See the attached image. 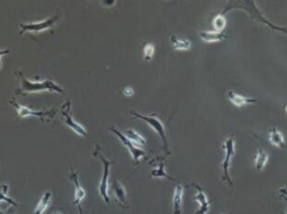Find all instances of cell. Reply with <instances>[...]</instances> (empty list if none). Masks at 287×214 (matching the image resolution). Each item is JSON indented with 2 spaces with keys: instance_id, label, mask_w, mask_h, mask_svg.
Here are the masks:
<instances>
[{
  "instance_id": "29",
  "label": "cell",
  "mask_w": 287,
  "mask_h": 214,
  "mask_svg": "<svg viewBox=\"0 0 287 214\" xmlns=\"http://www.w3.org/2000/svg\"><path fill=\"white\" fill-rule=\"evenodd\" d=\"M286 214H287V212H286Z\"/></svg>"
},
{
  "instance_id": "8",
  "label": "cell",
  "mask_w": 287,
  "mask_h": 214,
  "mask_svg": "<svg viewBox=\"0 0 287 214\" xmlns=\"http://www.w3.org/2000/svg\"><path fill=\"white\" fill-rule=\"evenodd\" d=\"M110 130L119 137L120 142H121V143L124 145L126 148L129 150L131 155H132V157H133L135 164H138L139 162H141V160L143 158L146 157V152L144 151L140 147H138L137 145H136L135 143H133L131 140H129V139L124 136V134H121L120 131L118 130V129H116L113 126L110 127Z\"/></svg>"
},
{
  "instance_id": "20",
  "label": "cell",
  "mask_w": 287,
  "mask_h": 214,
  "mask_svg": "<svg viewBox=\"0 0 287 214\" xmlns=\"http://www.w3.org/2000/svg\"><path fill=\"white\" fill-rule=\"evenodd\" d=\"M268 161H269V154L265 150L260 149L257 153L255 161H254V166L257 171H261L263 168L265 167Z\"/></svg>"
},
{
  "instance_id": "11",
  "label": "cell",
  "mask_w": 287,
  "mask_h": 214,
  "mask_svg": "<svg viewBox=\"0 0 287 214\" xmlns=\"http://www.w3.org/2000/svg\"><path fill=\"white\" fill-rule=\"evenodd\" d=\"M149 164L153 166L151 172H150V177L152 178H166L167 180H170L172 182H175L173 178L171 177L165 170V162L164 158L157 157L152 159L149 161Z\"/></svg>"
},
{
  "instance_id": "3",
  "label": "cell",
  "mask_w": 287,
  "mask_h": 214,
  "mask_svg": "<svg viewBox=\"0 0 287 214\" xmlns=\"http://www.w3.org/2000/svg\"><path fill=\"white\" fill-rule=\"evenodd\" d=\"M232 9H242V10H245V11H247L249 13V15L253 18V20L255 21H261L263 22L264 24H266L268 26L271 27L273 30H276V31L282 32V33H285L287 34L286 28H282V27L276 26L274 24L271 23L270 21L267 20L266 18L264 16L261 14V12L259 11V9L257 8L256 5H255V2H252V1H240V2H237L236 5L235 6H227L225 8V11L222 12L224 14H225L227 11L232 10Z\"/></svg>"
},
{
  "instance_id": "13",
  "label": "cell",
  "mask_w": 287,
  "mask_h": 214,
  "mask_svg": "<svg viewBox=\"0 0 287 214\" xmlns=\"http://www.w3.org/2000/svg\"><path fill=\"white\" fill-rule=\"evenodd\" d=\"M112 193L114 195L115 199L117 200V202L120 206L126 207V208L130 207V204L127 199L125 187L117 179H114L112 183Z\"/></svg>"
},
{
  "instance_id": "10",
  "label": "cell",
  "mask_w": 287,
  "mask_h": 214,
  "mask_svg": "<svg viewBox=\"0 0 287 214\" xmlns=\"http://www.w3.org/2000/svg\"><path fill=\"white\" fill-rule=\"evenodd\" d=\"M68 176L70 178V180L73 182L74 187H75V193H74V199H73V204L76 206L77 210H78V214H84L83 213L82 206H81V202L85 198L86 192H85L84 188L81 186V184L79 182L78 172H75L73 170L72 165H71V171H70Z\"/></svg>"
},
{
  "instance_id": "24",
  "label": "cell",
  "mask_w": 287,
  "mask_h": 214,
  "mask_svg": "<svg viewBox=\"0 0 287 214\" xmlns=\"http://www.w3.org/2000/svg\"><path fill=\"white\" fill-rule=\"evenodd\" d=\"M155 52V47L152 44H147L146 47H144V58L146 62L151 60L152 57Z\"/></svg>"
},
{
  "instance_id": "14",
  "label": "cell",
  "mask_w": 287,
  "mask_h": 214,
  "mask_svg": "<svg viewBox=\"0 0 287 214\" xmlns=\"http://www.w3.org/2000/svg\"><path fill=\"white\" fill-rule=\"evenodd\" d=\"M183 193H184V189L183 186L177 185L175 188L173 200H172L173 214H182L183 212Z\"/></svg>"
},
{
  "instance_id": "28",
  "label": "cell",
  "mask_w": 287,
  "mask_h": 214,
  "mask_svg": "<svg viewBox=\"0 0 287 214\" xmlns=\"http://www.w3.org/2000/svg\"><path fill=\"white\" fill-rule=\"evenodd\" d=\"M285 112L287 113V105L285 106Z\"/></svg>"
},
{
  "instance_id": "4",
  "label": "cell",
  "mask_w": 287,
  "mask_h": 214,
  "mask_svg": "<svg viewBox=\"0 0 287 214\" xmlns=\"http://www.w3.org/2000/svg\"><path fill=\"white\" fill-rule=\"evenodd\" d=\"M131 114L135 116L136 118H138V119L145 120L146 124L157 133L160 137L162 138V142H163V149H164V151H165L167 155H170L171 151L169 150V144H168L165 126L163 125V123L161 120V119L157 117V115H143L141 113L136 112V111H131Z\"/></svg>"
},
{
  "instance_id": "17",
  "label": "cell",
  "mask_w": 287,
  "mask_h": 214,
  "mask_svg": "<svg viewBox=\"0 0 287 214\" xmlns=\"http://www.w3.org/2000/svg\"><path fill=\"white\" fill-rule=\"evenodd\" d=\"M268 137H269V140L273 146L281 147V148H284L286 146L282 133L280 131L277 130V128H275V127H271L269 129Z\"/></svg>"
},
{
  "instance_id": "18",
  "label": "cell",
  "mask_w": 287,
  "mask_h": 214,
  "mask_svg": "<svg viewBox=\"0 0 287 214\" xmlns=\"http://www.w3.org/2000/svg\"><path fill=\"white\" fill-rule=\"evenodd\" d=\"M51 198H52V194L49 191L45 192L43 195L42 198L39 200V202L37 203L36 209L34 210L33 214H43L46 209L48 208V206L51 203Z\"/></svg>"
},
{
  "instance_id": "27",
  "label": "cell",
  "mask_w": 287,
  "mask_h": 214,
  "mask_svg": "<svg viewBox=\"0 0 287 214\" xmlns=\"http://www.w3.org/2000/svg\"><path fill=\"white\" fill-rule=\"evenodd\" d=\"M51 214H64V212L62 211V209H57V210H55V211H53Z\"/></svg>"
},
{
  "instance_id": "26",
  "label": "cell",
  "mask_w": 287,
  "mask_h": 214,
  "mask_svg": "<svg viewBox=\"0 0 287 214\" xmlns=\"http://www.w3.org/2000/svg\"><path fill=\"white\" fill-rule=\"evenodd\" d=\"M123 93H124L126 96L131 97V96H133V95H134V91H133V89L130 88V87H127V88L124 89Z\"/></svg>"
},
{
  "instance_id": "1",
  "label": "cell",
  "mask_w": 287,
  "mask_h": 214,
  "mask_svg": "<svg viewBox=\"0 0 287 214\" xmlns=\"http://www.w3.org/2000/svg\"><path fill=\"white\" fill-rule=\"evenodd\" d=\"M14 74L20 81V85L18 88L16 89V95L24 96V95L30 94V93H37V92H42V91L57 92L60 94L65 93V91L61 88V86L56 84L51 79H47L42 82H31V80L27 79L21 72H15Z\"/></svg>"
},
{
  "instance_id": "9",
  "label": "cell",
  "mask_w": 287,
  "mask_h": 214,
  "mask_svg": "<svg viewBox=\"0 0 287 214\" xmlns=\"http://www.w3.org/2000/svg\"><path fill=\"white\" fill-rule=\"evenodd\" d=\"M61 113L64 117V124L70 127L74 133H76L79 136H88L87 131L84 126H81L76 120H73V115H72V103L70 101H67L66 103L62 105Z\"/></svg>"
},
{
  "instance_id": "22",
  "label": "cell",
  "mask_w": 287,
  "mask_h": 214,
  "mask_svg": "<svg viewBox=\"0 0 287 214\" xmlns=\"http://www.w3.org/2000/svg\"><path fill=\"white\" fill-rule=\"evenodd\" d=\"M8 190H9V186L8 185H2L1 186V190H0V199H1V203L6 202L7 204H10L13 207H17L19 204L14 201L13 199H11L9 196H8Z\"/></svg>"
},
{
  "instance_id": "19",
  "label": "cell",
  "mask_w": 287,
  "mask_h": 214,
  "mask_svg": "<svg viewBox=\"0 0 287 214\" xmlns=\"http://www.w3.org/2000/svg\"><path fill=\"white\" fill-rule=\"evenodd\" d=\"M124 136L133 142L136 145H139V146H144L146 145V140L144 136H142L141 134H139L137 131L134 130V129H127L124 132Z\"/></svg>"
},
{
  "instance_id": "6",
  "label": "cell",
  "mask_w": 287,
  "mask_h": 214,
  "mask_svg": "<svg viewBox=\"0 0 287 214\" xmlns=\"http://www.w3.org/2000/svg\"><path fill=\"white\" fill-rule=\"evenodd\" d=\"M11 104L13 105L16 108V110L18 112V114L21 118H26V117H37L39 118L42 121H47V120H53L55 118V116L57 114V110L55 109H50V110H34L27 108L25 106H21V105L18 104L16 102L15 99H11Z\"/></svg>"
},
{
  "instance_id": "25",
  "label": "cell",
  "mask_w": 287,
  "mask_h": 214,
  "mask_svg": "<svg viewBox=\"0 0 287 214\" xmlns=\"http://www.w3.org/2000/svg\"><path fill=\"white\" fill-rule=\"evenodd\" d=\"M278 196H279V199L282 200H287V187L280 188L278 190Z\"/></svg>"
},
{
  "instance_id": "2",
  "label": "cell",
  "mask_w": 287,
  "mask_h": 214,
  "mask_svg": "<svg viewBox=\"0 0 287 214\" xmlns=\"http://www.w3.org/2000/svg\"><path fill=\"white\" fill-rule=\"evenodd\" d=\"M102 148L99 145L95 146V150L94 152V156L99 158L100 162L103 164V175L101 177L100 187H99V192H100V197L104 200L106 203H110V199L109 196V177H110V171L111 165L115 164V162H111L107 160L106 158L102 155Z\"/></svg>"
},
{
  "instance_id": "5",
  "label": "cell",
  "mask_w": 287,
  "mask_h": 214,
  "mask_svg": "<svg viewBox=\"0 0 287 214\" xmlns=\"http://www.w3.org/2000/svg\"><path fill=\"white\" fill-rule=\"evenodd\" d=\"M222 148L225 149V155L224 161L221 162V169H222V179L228 182L230 186H233L234 183L230 177L229 169L231 166L232 159L234 157L235 153V136L233 134L231 135L229 138L225 140Z\"/></svg>"
},
{
  "instance_id": "12",
  "label": "cell",
  "mask_w": 287,
  "mask_h": 214,
  "mask_svg": "<svg viewBox=\"0 0 287 214\" xmlns=\"http://www.w3.org/2000/svg\"><path fill=\"white\" fill-rule=\"evenodd\" d=\"M191 187L196 188L197 190V193L195 195L194 199H196V201L199 204V209L195 212V214H208L210 208V204L207 195L205 194V191L198 184H192Z\"/></svg>"
},
{
  "instance_id": "21",
  "label": "cell",
  "mask_w": 287,
  "mask_h": 214,
  "mask_svg": "<svg viewBox=\"0 0 287 214\" xmlns=\"http://www.w3.org/2000/svg\"><path fill=\"white\" fill-rule=\"evenodd\" d=\"M171 42L173 48L176 50H188L192 47V43L189 40H181L174 36L171 37Z\"/></svg>"
},
{
  "instance_id": "7",
  "label": "cell",
  "mask_w": 287,
  "mask_h": 214,
  "mask_svg": "<svg viewBox=\"0 0 287 214\" xmlns=\"http://www.w3.org/2000/svg\"><path fill=\"white\" fill-rule=\"evenodd\" d=\"M59 19V15L55 14V15L48 18L45 21H37V22H29V23H21L18 24V26L20 27V33L19 35L22 36L24 33H39V32L46 31L48 29H51L55 23H57Z\"/></svg>"
},
{
  "instance_id": "15",
  "label": "cell",
  "mask_w": 287,
  "mask_h": 214,
  "mask_svg": "<svg viewBox=\"0 0 287 214\" xmlns=\"http://www.w3.org/2000/svg\"><path fill=\"white\" fill-rule=\"evenodd\" d=\"M227 98L233 104L238 107V108H241L245 105L256 103L258 101L256 99H248V98H245V97H242L240 95L236 94L235 91H233V90H230L229 92L227 93Z\"/></svg>"
},
{
  "instance_id": "23",
  "label": "cell",
  "mask_w": 287,
  "mask_h": 214,
  "mask_svg": "<svg viewBox=\"0 0 287 214\" xmlns=\"http://www.w3.org/2000/svg\"><path fill=\"white\" fill-rule=\"evenodd\" d=\"M213 27L217 32H224L225 26H226V19L225 14L220 13L219 15L216 16L213 20Z\"/></svg>"
},
{
  "instance_id": "16",
  "label": "cell",
  "mask_w": 287,
  "mask_h": 214,
  "mask_svg": "<svg viewBox=\"0 0 287 214\" xmlns=\"http://www.w3.org/2000/svg\"><path fill=\"white\" fill-rule=\"evenodd\" d=\"M199 37L206 43L219 42L222 41L227 37L225 32L202 31L200 32Z\"/></svg>"
}]
</instances>
